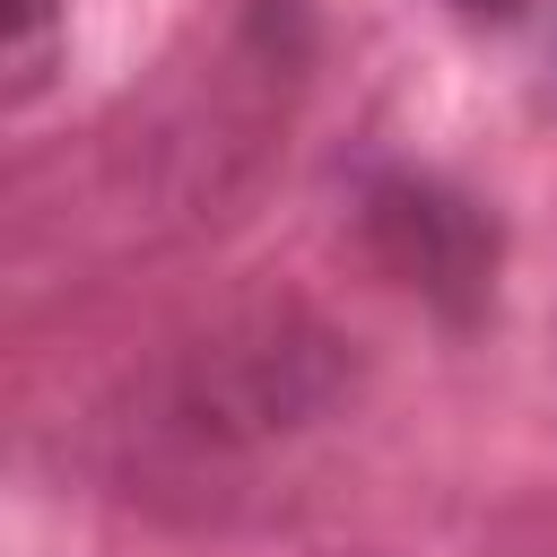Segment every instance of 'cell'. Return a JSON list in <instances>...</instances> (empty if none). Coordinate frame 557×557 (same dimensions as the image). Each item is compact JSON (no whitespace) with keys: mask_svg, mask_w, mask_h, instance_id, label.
Wrapping results in <instances>:
<instances>
[{"mask_svg":"<svg viewBox=\"0 0 557 557\" xmlns=\"http://www.w3.org/2000/svg\"><path fill=\"white\" fill-rule=\"evenodd\" d=\"M357 383L348 339L296 305V296H252L174 339L148 383L131 392V435L165 461H252L305 426H322Z\"/></svg>","mask_w":557,"mask_h":557,"instance_id":"obj_1","label":"cell"},{"mask_svg":"<svg viewBox=\"0 0 557 557\" xmlns=\"http://www.w3.org/2000/svg\"><path fill=\"white\" fill-rule=\"evenodd\" d=\"M357 218H366L374 261L418 305H435L444 322H470L496 296V218L470 191H453L435 174H409V165H383V174H366Z\"/></svg>","mask_w":557,"mask_h":557,"instance_id":"obj_2","label":"cell"},{"mask_svg":"<svg viewBox=\"0 0 557 557\" xmlns=\"http://www.w3.org/2000/svg\"><path fill=\"white\" fill-rule=\"evenodd\" d=\"M52 35H61V0H9V9H0V44H9V78H17V87L44 78Z\"/></svg>","mask_w":557,"mask_h":557,"instance_id":"obj_3","label":"cell"},{"mask_svg":"<svg viewBox=\"0 0 557 557\" xmlns=\"http://www.w3.org/2000/svg\"><path fill=\"white\" fill-rule=\"evenodd\" d=\"M470 17H522V0H461Z\"/></svg>","mask_w":557,"mask_h":557,"instance_id":"obj_4","label":"cell"}]
</instances>
